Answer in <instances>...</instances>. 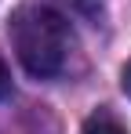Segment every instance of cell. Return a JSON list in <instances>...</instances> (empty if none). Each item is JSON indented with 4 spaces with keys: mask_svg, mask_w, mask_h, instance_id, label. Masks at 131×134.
Returning <instances> with one entry per match:
<instances>
[{
    "mask_svg": "<svg viewBox=\"0 0 131 134\" xmlns=\"http://www.w3.org/2000/svg\"><path fill=\"white\" fill-rule=\"evenodd\" d=\"M11 44L29 76L51 80L66 69L69 58V25L58 11L44 4H29L18 7L11 18Z\"/></svg>",
    "mask_w": 131,
    "mask_h": 134,
    "instance_id": "obj_1",
    "label": "cell"
},
{
    "mask_svg": "<svg viewBox=\"0 0 131 134\" xmlns=\"http://www.w3.org/2000/svg\"><path fill=\"white\" fill-rule=\"evenodd\" d=\"M84 134H128V131H124V123H120L117 116H109V112H95V116L84 123Z\"/></svg>",
    "mask_w": 131,
    "mask_h": 134,
    "instance_id": "obj_2",
    "label": "cell"
},
{
    "mask_svg": "<svg viewBox=\"0 0 131 134\" xmlns=\"http://www.w3.org/2000/svg\"><path fill=\"white\" fill-rule=\"evenodd\" d=\"M7 94H11V72H7V62L0 54V98H7Z\"/></svg>",
    "mask_w": 131,
    "mask_h": 134,
    "instance_id": "obj_3",
    "label": "cell"
},
{
    "mask_svg": "<svg viewBox=\"0 0 131 134\" xmlns=\"http://www.w3.org/2000/svg\"><path fill=\"white\" fill-rule=\"evenodd\" d=\"M120 83H124V91H128V98H131V62L124 65V72H120Z\"/></svg>",
    "mask_w": 131,
    "mask_h": 134,
    "instance_id": "obj_4",
    "label": "cell"
}]
</instances>
